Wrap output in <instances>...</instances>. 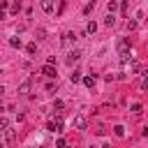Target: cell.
<instances>
[{
    "instance_id": "2",
    "label": "cell",
    "mask_w": 148,
    "mask_h": 148,
    "mask_svg": "<svg viewBox=\"0 0 148 148\" xmlns=\"http://www.w3.org/2000/svg\"><path fill=\"white\" fill-rule=\"evenodd\" d=\"M72 42H76V35L74 32H65L62 35V44H72Z\"/></svg>"
},
{
    "instance_id": "1",
    "label": "cell",
    "mask_w": 148,
    "mask_h": 148,
    "mask_svg": "<svg viewBox=\"0 0 148 148\" xmlns=\"http://www.w3.org/2000/svg\"><path fill=\"white\" fill-rule=\"evenodd\" d=\"M42 74H44V76H49V79H56V67L46 62V65L42 67Z\"/></svg>"
},
{
    "instance_id": "15",
    "label": "cell",
    "mask_w": 148,
    "mask_h": 148,
    "mask_svg": "<svg viewBox=\"0 0 148 148\" xmlns=\"http://www.w3.org/2000/svg\"><path fill=\"white\" fill-rule=\"evenodd\" d=\"M69 81H72V83H76V81H81V72H74V74L69 76Z\"/></svg>"
},
{
    "instance_id": "20",
    "label": "cell",
    "mask_w": 148,
    "mask_h": 148,
    "mask_svg": "<svg viewBox=\"0 0 148 148\" xmlns=\"http://www.w3.org/2000/svg\"><path fill=\"white\" fill-rule=\"evenodd\" d=\"M92 7H95V5H92V2H88V5L83 7V12H86V14H90V12H92Z\"/></svg>"
},
{
    "instance_id": "23",
    "label": "cell",
    "mask_w": 148,
    "mask_h": 148,
    "mask_svg": "<svg viewBox=\"0 0 148 148\" xmlns=\"http://www.w3.org/2000/svg\"><path fill=\"white\" fill-rule=\"evenodd\" d=\"M2 92H5V86H0V95H2Z\"/></svg>"
},
{
    "instance_id": "7",
    "label": "cell",
    "mask_w": 148,
    "mask_h": 148,
    "mask_svg": "<svg viewBox=\"0 0 148 148\" xmlns=\"http://www.w3.org/2000/svg\"><path fill=\"white\" fill-rule=\"evenodd\" d=\"M5 136H7V141L12 143V141L16 139V132H14V130H5Z\"/></svg>"
},
{
    "instance_id": "14",
    "label": "cell",
    "mask_w": 148,
    "mask_h": 148,
    "mask_svg": "<svg viewBox=\"0 0 148 148\" xmlns=\"http://www.w3.org/2000/svg\"><path fill=\"white\" fill-rule=\"evenodd\" d=\"M25 51H28V53H35V51H37V44H35V42H30V44L25 46Z\"/></svg>"
},
{
    "instance_id": "17",
    "label": "cell",
    "mask_w": 148,
    "mask_h": 148,
    "mask_svg": "<svg viewBox=\"0 0 148 148\" xmlns=\"http://www.w3.org/2000/svg\"><path fill=\"white\" fill-rule=\"evenodd\" d=\"M62 106H65V104H62V102H60V99H56V102H53V111H60V109H62Z\"/></svg>"
},
{
    "instance_id": "9",
    "label": "cell",
    "mask_w": 148,
    "mask_h": 148,
    "mask_svg": "<svg viewBox=\"0 0 148 148\" xmlns=\"http://www.w3.org/2000/svg\"><path fill=\"white\" fill-rule=\"evenodd\" d=\"M113 132H116V136H125V127H123V125H116Z\"/></svg>"
},
{
    "instance_id": "19",
    "label": "cell",
    "mask_w": 148,
    "mask_h": 148,
    "mask_svg": "<svg viewBox=\"0 0 148 148\" xmlns=\"http://www.w3.org/2000/svg\"><path fill=\"white\" fill-rule=\"evenodd\" d=\"M18 9H21V0H16V2H14V7H12V14H18Z\"/></svg>"
},
{
    "instance_id": "24",
    "label": "cell",
    "mask_w": 148,
    "mask_h": 148,
    "mask_svg": "<svg viewBox=\"0 0 148 148\" xmlns=\"http://www.w3.org/2000/svg\"><path fill=\"white\" fill-rule=\"evenodd\" d=\"M0 111H2V104H0Z\"/></svg>"
},
{
    "instance_id": "5",
    "label": "cell",
    "mask_w": 148,
    "mask_h": 148,
    "mask_svg": "<svg viewBox=\"0 0 148 148\" xmlns=\"http://www.w3.org/2000/svg\"><path fill=\"white\" fill-rule=\"evenodd\" d=\"M74 125H76L79 130H86V118H83V116H76V118H74Z\"/></svg>"
},
{
    "instance_id": "6",
    "label": "cell",
    "mask_w": 148,
    "mask_h": 148,
    "mask_svg": "<svg viewBox=\"0 0 148 148\" xmlns=\"http://www.w3.org/2000/svg\"><path fill=\"white\" fill-rule=\"evenodd\" d=\"M79 56H81L79 51H69V56H67V62H69V65H72V62H76V60H79Z\"/></svg>"
},
{
    "instance_id": "11",
    "label": "cell",
    "mask_w": 148,
    "mask_h": 148,
    "mask_svg": "<svg viewBox=\"0 0 148 148\" xmlns=\"http://www.w3.org/2000/svg\"><path fill=\"white\" fill-rule=\"evenodd\" d=\"M104 23H106V25H113V23H116V16H113V14H106Z\"/></svg>"
},
{
    "instance_id": "4",
    "label": "cell",
    "mask_w": 148,
    "mask_h": 148,
    "mask_svg": "<svg viewBox=\"0 0 148 148\" xmlns=\"http://www.w3.org/2000/svg\"><path fill=\"white\" fill-rule=\"evenodd\" d=\"M42 9H44L46 14H51V12H53V0H42Z\"/></svg>"
},
{
    "instance_id": "12",
    "label": "cell",
    "mask_w": 148,
    "mask_h": 148,
    "mask_svg": "<svg viewBox=\"0 0 148 148\" xmlns=\"http://www.w3.org/2000/svg\"><path fill=\"white\" fill-rule=\"evenodd\" d=\"M86 30H88V32H90V35H92V32H95V30H97V23H95V21H90V23H88V25H86Z\"/></svg>"
},
{
    "instance_id": "10",
    "label": "cell",
    "mask_w": 148,
    "mask_h": 148,
    "mask_svg": "<svg viewBox=\"0 0 148 148\" xmlns=\"http://www.w3.org/2000/svg\"><path fill=\"white\" fill-rule=\"evenodd\" d=\"M5 130H9V120L7 118H0V132H5Z\"/></svg>"
},
{
    "instance_id": "21",
    "label": "cell",
    "mask_w": 148,
    "mask_h": 148,
    "mask_svg": "<svg viewBox=\"0 0 148 148\" xmlns=\"http://www.w3.org/2000/svg\"><path fill=\"white\" fill-rule=\"evenodd\" d=\"M132 113H141V104H132Z\"/></svg>"
},
{
    "instance_id": "3",
    "label": "cell",
    "mask_w": 148,
    "mask_h": 148,
    "mask_svg": "<svg viewBox=\"0 0 148 148\" xmlns=\"http://www.w3.org/2000/svg\"><path fill=\"white\" fill-rule=\"evenodd\" d=\"M30 86H32V81H30V79H28V81H23V83L18 86V92H21V95H25V92L30 90Z\"/></svg>"
},
{
    "instance_id": "16",
    "label": "cell",
    "mask_w": 148,
    "mask_h": 148,
    "mask_svg": "<svg viewBox=\"0 0 148 148\" xmlns=\"http://www.w3.org/2000/svg\"><path fill=\"white\" fill-rule=\"evenodd\" d=\"M106 7H109V14H113V12H116V9H118V5H116V2H113V0H111V2H109V5H106Z\"/></svg>"
},
{
    "instance_id": "18",
    "label": "cell",
    "mask_w": 148,
    "mask_h": 148,
    "mask_svg": "<svg viewBox=\"0 0 148 148\" xmlns=\"http://www.w3.org/2000/svg\"><path fill=\"white\" fill-rule=\"evenodd\" d=\"M56 148H67V141H65V139H58V141H56Z\"/></svg>"
},
{
    "instance_id": "8",
    "label": "cell",
    "mask_w": 148,
    "mask_h": 148,
    "mask_svg": "<svg viewBox=\"0 0 148 148\" xmlns=\"http://www.w3.org/2000/svg\"><path fill=\"white\" fill-rule=\"evenodd\" d=\"M83 83H86L88 88H92V86H95V76H83Z\"/></svg>"
},
{
    "instance_id": "13",
    "label": "cell",
    "mask_w": 148,
    "mask_h": 148,
    "mask_svg": "<svg viewBox=\"0 0 148 148\" xmlns=\"http://www.w3.org/2000/svg\"><path fill=\"white\" fill-rule=\"evenodd\" d=\"M9 44H12L14 49H21V39H18V37H12V39H9Z\"/></svg>"
},
{
    "instance_id": "22",
    "label": "cell",
    "mask_w": 148,
    "mask_h": 148,
    "mask_svg": "<svg viewBox=\"0 0 148 148\" xmlns=\"http://www.w3.org/2000/svg\"><path fill=\"white\" fill-rule=\"evenodd\" d=\"M146 74V79H143V88H148V72H143Z\"/></svg>"
}]
</instances>
